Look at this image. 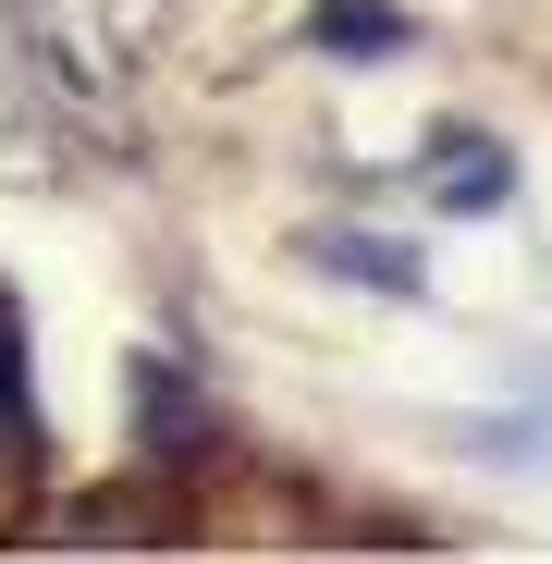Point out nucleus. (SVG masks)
Returning <instances> with one entry per match:
<instances>
[{"instance_id": "obj_1", "label": "nucleus", "mask_w": 552, "mask_h": 564, "mask_svg": "<svg viewBox=\"0 0 552 564\" xmlns=\"http://www.w3.org/2000/svg\"><path fill=\"white\" fill-rule=\"evenodd\" d=\"M332 270H368L381 295H418V270H405L393 246H356V234H332Z\"/></svg>"}, {"instance_id": "obj_2", "label": "nucleus", "mask_w": 552, "mask_h": 564, "mask_svg": "<svg viewBox=\"0 0 552 564\" xmlns=\"http://www.w3.org/2000/svg\"><path fill=\"white\" fill-rule=\"evenodd\" d=\"M320 37H344V50H393V13H320Z\"/></svg>"}, {"instance_id": "obj_3", "label": "nucleus", "mask_w": 552, "mask_h": 564, "mask_svg": "<svg viewBox=\"0 0 552 564\" xmlns=\"http://www.w3.org/2000/svg\"><path fill=\"white\" fill-rule=\"evenodd\" d=\"M0 430H13V344H0Z\"/></svg>"}]
</instances>
